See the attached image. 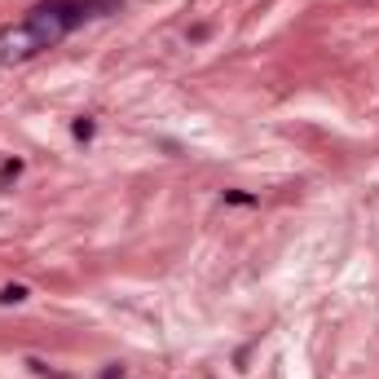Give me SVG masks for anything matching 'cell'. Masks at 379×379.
Wrapping results in <instances>:
<instances>
[{"mask_svg":"<svg viewBox=\"0 0 379 379\" xmlns=\"http://www.w3.org/2000/svg\"><path fill=\"white\" fill-rule=\"evenodd\" d=\"M27 295H31V291L22 287V283H5V287H0V305H22Z\"/></svg>","mask_w":379,"mask_h":379,"instance_id":"2","label":"cell"},{"mask_svg":"<svg viewBox=\"0 0 379 379\" xmlns=\"http://www.w3.org/2000/svg\"><path fill=\"white\" fill-rule=\"evenodd\" d=\"M225 203H230V208H251V203H261V198L247 194V190H225Z\"/></svg>","mask_w":379,"mask_h":379,"instance_id":"5","label":"cell"},{"mask_svg":"<svg viewBox=\"0 0 379 379\" xmlns=\"http://www.w3.org/2000/svg\"><path fill=\"white\" fill-rule=\"evenodd\" d=\"M102 379H123V366H119V362H115V366H106V370H102Z\"/></svg>","mask_w":379,"mask_h":379,"instance_id":"6","label":"cell"},{"mask_svg":"<svg viewBox=\"0 0 379 379\" xmlns=\"http://www.w3.org/2000/svg\"><path fill=\"white\" fill-rule=\"evenodd\" d=\"M123 5V0H40L27 9L18 27L0 31V58L5 62H27L44 49L62 44L75 27H84L93 18H106Z\"/></svg>","mask_w":379,"mask_h":379,"instance_id":"1","label":"cell"},{"mask_svg":"<svg viewBox=\"0 0 379 379\" xmlns=\"http://www.w3.org/2000/svg\"><path fill=\"white\" fill-rule=\"evenodd\" d=\"M18 176H22V159H5L0 163V190H9Z\"/></svg>","mask_w":379,"mask_h":379,"instance_id":"3","label":"cell"},{"mask_svg":"<svg viewBox=\"0 0 379 379\" xmlns=\"http://www.w3.org/2000/svg\"><path fill=\"white\" fill-rule=\"evenodd\" d=\"M93 133H97V123H93L89 115H80V119L71 123V137H75V141H93Z\"/></svg>","mask_w":379,"mask_h":379,"instance_id":"4","label":"cell"}]
</instances>
